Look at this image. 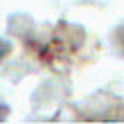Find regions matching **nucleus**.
I'll use <instances>...</instances> for the list:
<instances>
[{"label": "nucleus", "instance_id": "nucleus-1", "mask_svg": "<svg viewBox=\"0 0 124 124\" xmlns=\"http://www.w3.org/2000/svg\"><path fill=\"white\" fill-rule=\"evenodd\" d=\"M8 50H10V45H8L6 41H2V39H0V58H2V56H6V52H8Z\"/></svg>", "mask_w": 124, "mask_h": 124}]
</instances>
